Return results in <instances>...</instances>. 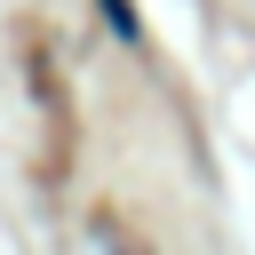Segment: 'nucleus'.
I'll use <instances>...</instances> for the list:
<instances>
[{
    "mask_svg": "<svg viewBox=\"0 0 255 255\" xmlns=\"http://www.w3.org/2000/svg\"><path fill=\"white\" fill-rule=\"evenodd\" d=\"M104 16H112V32H120V40H135V8H128V0H104Z\"/></svg>",
    "mask_w": 255,
    "mask_h": 255,
    "instance_id": "obj_1",
    "label": "nucleus"
}]
</instances>
